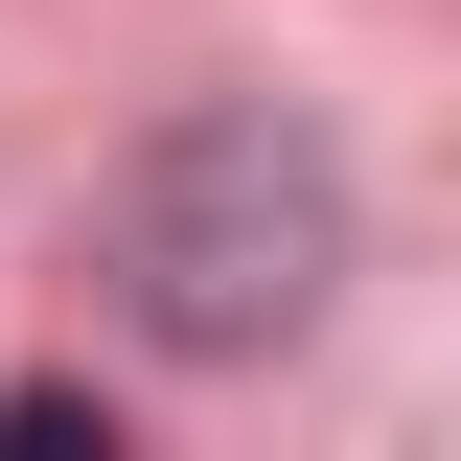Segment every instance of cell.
<instances>
[{"mask_svg":"<svg viewBox=\"0 0 461 461\" xmlns=\"http://www.w3.org/2000/svg\"><path fill=\"white\" fill-rule=\"evenodd\" d=\"M115 323L139 346H185V369H254V346H300L323 323V277H346V162L300 139V115H185V139H139V185H115Z\"/></svg>","mask_w":461,"mask_h":461,"instance_id":"6da1fadb","label":"cell"}]
</instances>
